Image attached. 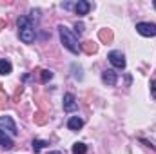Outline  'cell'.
Returning a JSON list of instances; mask_svg holds the SVG:
<instances>
[{
	"instance_id": "d6986e66",
	"label": "cell",
	"mask_w": 156,
	"mask_h": 154,
	"mask_svg": "<svg viewBox=\"0 0 156 154\" xmlns=\"http://www.w3.org/2000/svg\"><path fill=\"white\" fill-rule=\"evenodd\" d=\"M151 91H153V96L156 98V80L153 82V83H151Z\"/></svg>"
},
{
	"instance_id": "7c38bea8",
	"label": "cell",
	"mask_w": 156,
	"mask_h": 154,
	"mask_svg": "<svg viewBox=\"0 0 156 154\" xmlns=\"http://www.w3.org/2000/svg\"><path fill=\"white\" fill-rule=\"evenodd\" d=\"M11 69H13V67H11V64H9L7 60H2V58H0V75H4V76H5V75H9V73H11Z\"/></svg>"
},
{
	"instance_id": "e0dca14e",
	"label": "cell",
	"mask_w": 156,
	"mask_h": 154,
	"mask_svg": "<svg viewBox=\"0 0 156 154\" xmlns=\"http://www.w3.org/2000/svg\"><path fill=\"white\" fill-rule=\"evenodd\" d=\"M35 120H37V123H40V125H44V123H45V118H44V114H42V113H37Z\"/></svg>"
},
{
	"instance_id": "8992f818",
	"label": "cell",
	"mask_w": 156,
	"mask_h": 154,
	"mask_svg": "<svg viewBox=\"0 0 156 154\" xmlns=\"http://www.w3.org/2000/svg\"><path fill=\"white\" fill-rule=\"evenodd\" d=\"M76 109H78V103H76V98H75V94L67 93V94L64 96V111H67V113H73V111H76Z\"/></svg>"
},
{
	"instance_id": "9a60e30c",
	"label": "cell",
	"mask_w": 156,
	"mask_h": 154,
	"mask_svg": "<svg viewBox=\"0 0 156 154\" xmlns=\"http://www.w3.org/2000/svg\"><path fill=\"white\" fill-rule=\"evenodd\" d=\"M51 78H53V71H49V69H44V71H42V75H40V82H42V83H47Z\"/></svg>"
},
{
	"instance_id": "ac0fdd59",
	"label": "cell",
	"mask_w": 156,
	"mask_h": 154,
	"mask_svg": "<svg viewBox=\"0 0 156 154\" xmlns=\"http://www.w3.org/2000/svg\"><path fill=\"white\" fill-rule=\"evenodd\" d=\"M75 29H76V33H78V35H82V31H83V24H78V22H76Z\"/></svg>"
},
{
	"instance_id": "ba28073f",
	"label": "cell",
	"mask_w": 156,
	"mask_h": 154,
	"mask_svg": "<svg viewBox=\"0 0 156 154\" xmlns=\"http://www.w3.org/2000/svg\"><path fill=\"white\" fill-rule=\"evenodd\" d=\"M13 145H15V143H13V140H11V138L2 131V129H0V147H2V149H5V151H11V149H13Z\"/></svg>"
},
{
	"instance_id": "3957f363",
	"label": "cell",
	"mask_w": 156,
	"mask_h": 154,
	"mask_svg": "<svg viewBox=\"0 0 156 154\" xmlns=\"http://www.w3.org/2000/svg\"><path fill=\"white\" fill-rule=\"evenodd\" d=\"M136 31H138L142 37H156V24L140 22V24H136Z\"/></svg>"
},
{
	"instance_id": "52a82bcc",
	"label": "cell",
	"mask_w": 156,
	"mask_h": 154,
	"mask_svg": "<svg viewBox=\"0 0 156 154\" xmlns=\"http://www.w3.org/2000/svg\"><path fill=\"white\" fill-rule=\"evenodd\" d=\"M102 80H104L107 85H116L118 76H116V73H115L113 69H105V71L102 73Z\"/></svg>"
},
{
	"instance_id": "4fadbf2b",
	"label": "cell",
	"mask_w": 156,
	"mask_h": 154,
	"mask_svg": "<svg viewBox=\"0 0 156 154\" xmlns=\"http://www.w3.org/2000/svg\"><path fill=\"white\" fill-rule=\"evenodd\" d=\"M85 152H87V145L85 143H80L78 142V143L73 145V154H85Z\"/></svg>"
},
{
	"instance_id": "6da1fadb",
	"label": "cell",
	"mask_w": 156,
	"mask_h": 154,
	"mask_svg": "<svg viewBox=\"0 0 156 154\" xmlns=\"http://www.w3.org/2000/svg\"><path fill=\"white\" fill-rule=\"evenodd\" d=\"M58 31H60V38H62L64 47H66V49H69L73 54H78V53L82 51V45L78 44V38L75 37V33H71L66 26H60V27H58Z\"/></svg>"
},
{
	"instance_id": "9c48e42d",
	"label": "cell",
	"mask_w": 156,
	"mask_h": 154,
	"mask_svg": "<svg viewBox=\"0 0 156 154\" xmlns=\"http://www.w3.org/2000/svg\"><path fill=\"white\" fill-rule=\"evenodd\" d=\"M89 9H91V4L89 2H85V0H78L76 5H75V11H76V15H87L89 13Z\"/></svg>"
},
{
	"instance_id": "5b68a950",
	"label": "cell",
	"mask_w": 156,
	"mask_h": 154,
	"mask_svg": "<svg viewBox=\"0 0 156 154\" xmlns=\"http://www.w3.org/2000/svg\"><path fill=\"white\" fill-rule=\"evenodd\" d=\"M0 129H4V132H5V131H9L13 136H16V134H18L16 125H15V121H13V118H11V116H0Z\"/></svg>"
},
{
	"instance_id": "2e32d148",
	"label": "cell",
	"mask_w": 156,
	"mask_h": 154,
	"mask_svg": "<svg viewBox=\"0 0 156 154\" xmlns=\"http://www.w3.org/2000/svg\"><path fill=\"white\" fill-rule=\"evenodd\" d=\"M45 145H49V143L44 142V140H33V151H37V152H38L40 149H44Z\"/></svg>"
},
{
	"instance_id": "277c9868",
	"label": "cell",
	"mask_w": 156,
	"mask_h": 154,
	"mask_svg": "<svg viewBox=\"0 0 156 154\" xmlns=\"http://www.w3.org/2000/svg\"><path fill=\"white\" fill-rule=\"evenodd\" d=\"M107 58H109V62H111L113 67H116V69H123L125 67V56L120 51H111Z\"/></svg>"
},
{
	"instance_id": "8fae6325",
	"label": "cell",
	"mask_w": 156,
	"mask_h": 154,
	"mask_svg": "<svg viewBox=\"0 0 156 154\" xmlns=\"http://www.w3.org/2000/svg\"><path fill=\"white\" fill-rule=\"evenodd\" d=\"M96 49H98V45H96L94 42H83V44H82V51H83V53H87V54L96 53Z\"/></svg>"
},
{
	"instance_id": "44dd1931",
	"label": "cell",
	"mask_w": 156,
	"mask_h": 154,
	"mask_svg": "<svg viewBox=\"0 0 156 154\" xmlns=\"http://www.w3.org/2000/svg\"><path fill=\"white\" fill-rule=\"evenodd\" d=\"M49 154H62L60 151H53V152H49Z\"/></svg>"
},
{
	"instance_id": "5bb4252c",
	"label": "cell",
	"mask_w": 156,
	"mask_h": 154,
	"mask_svg": "<svg viewBox=\"0 0 156 154\" xmlns=\"http://www.w3.org/2000/svg\"><path fill=\"white\" fill-rule=\"evenodd\" d=\"M100 38L104 40L105 44H109V42L113 40V33H111L109 29H102V31H100Z\"/></svg>"
},
{
	"instance_id": "30bf717a",
	"label": "cell",
	"mask_w": 156,
	"mask_h": 154,
	"mask_svg": "<svg viewBox=\"0 0 156 154\" xmlns=\"http://www.w3.org/2000/svg\"><path fill=\"white\" fill-rule=\"evenodd\" d=\"M67 127H69L71 131H80V129L83 127V120L78 118V116H71L69 121H67Z\"/></svg>"
},
{
	"instance_id": "7402d4cb",
	"label": "cell",
	"mask_w": 156,
	"mask_h": 154,
	"mask_svg": "<svg viewBox=\"0 0 156 154\" xmlns=\"http://www.w3.org/2000/svg\"><path fill=\"white\" fill-rule=\"evenodd\" d=\"M154 7H156V2H154Z\"/></svg>"
},
{
	"instance_id": "7a4b0ae2",
	"label": "cell",
	"mask_w": 156,
	"mask_h": 154,
	"mask_svg": "<svg viewBox=\"0 0 156 154\" xmlns=\"http://www.w3.org/2000/svg\"><path fill=\"white\" fill-rule=\"evenodd\" d=\"M18 29H20L18 31L20 40L24 44H31L35 40V29H33V26H31V22H29L27 16H20L18 18Z\"/></svg>"
},
{
	"instance_id": "ffe728a7",
	"label": "cell",
	"mask_w": 156,
	"mask_h": 154,
	"mask_svg": "<svg viewBox=\"0 0 156 154\" xmlns=\"http://www.w3.org/2000/svg\"><path fill=\"white\" fill-rule=\"evenodd\" d=\"M2 27H5V22L4 20H0V31H2Z\"/></svg>"
}]
</instances>
